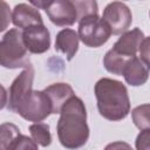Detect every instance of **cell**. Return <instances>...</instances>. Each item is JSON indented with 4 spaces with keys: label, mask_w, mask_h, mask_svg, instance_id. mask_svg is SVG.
<instances>
[{
    "label": "cell",
    "mask_w": 150,
    "mask_h": 150,
    "mask_svg": "<svg viewBox=\"0 0 150 150\" xmlns=\"http://www.w3.org/2000/svg\"><path fill=\"white\" fill-rule=\"evenodd\" d=\"M56 131L61 145L66 149L75 150L87 143L89 138L87 110L80 97L73 96L62 107Z\"/></svg>",
    "instance_id": "6da1fadb"
},
{
    "label": "cell",
    "mask_w": 150,
    "mask_h": 150,
    "mask_svg": "<svg viewBox=\"0 0 150 150\" xmlns=\"http://www.w3.org/2000/svg\"><path fill=\"white\" fill-rule=\"evenodd\" d=\"M97 109L109 121H121L130 112V98L127 87L117 80L102 77L94 87Z\"/></svg>",
    "instance_id": "7a4b0ae2"
},
{
    "label": "cell",
    "mask_w": 150,
    "mask_h": 150,
    "mask_svg": "<svg viewBox=\"0 0 150 150\" xmlns=\"http://www.w3.org/2000/svg\"><path fill=\"white\" fill-rule=\"evenodd\" d=\"M0 64L8 69L26 68L32 64L20 29L12 28L2 36L0 41Z\"/></svg>",
    "instance_id": "3957f363"
},
{
    "label": "cell",
    "mask_w": 150,
    "mask_h": 150,
    "mask_svg": "<svg viewBox=\"0 0 150 150\" xmlns=\"http://www.w3.org/2000/svg\"><path fill=\"white\" fill-rule=\"evenodd\" d=\"M15 112L26 121L40 123L53 114V107L45 90H32L16 107Z\"/></svg>",
    "instance_id": "277c9868"
},
{
    "label": "cell",
    "mask_w": 150,
    "mask_h": 150,
    "mask_svg": "<svg viewBox=\"0 0 150 150\" xmlns=\"http://www.w3.org/2000/svg\"><path fill=\"white\" fill-rule=\"evenodd\" d=\"M79 38L83 45L90 48L103 46L110 38L111 30L98 14L88 15L79 21Z\"/></svg>",
    "instance_id": "5b68a950"
},
{
    "label": "cell",
    "mask_w": 150,
    "mask_h": 150,
    "mask_svg": "<svg viewBox=\"0 0 150 150\" xmlns=\"http://www.w3.org/2000/svg\"><path fill=\"white\" fill-rule=\"evenodd\" d=\"M102 19L109 26L111 34L122 35L128 32L131 22L132 15L129 7L121 1H112L105 6L103 9Z\"/></svg>",
    "instance_id": "8992f818"
},
{
    "label": "cell",
    "mask_w": 150,
    "mask_h": 150,
    "mask_svg": "<svg viewBox=\"0 0 150 150\" xmlns=\"http://www.w3.org/2000/svg\"><path fill=\"white\" fill-rule=\"evenodd\" d=\"M45 12L50 22L60 27L73 26L79 21L76 7L70 0H48Z\"/></svg>",
    "instance_id": "52a82bcc"
},
{
    "label": "cell",
    "mask_w": 150,
    "mask_h": 150,
    "mask_svg": "<svg viewBox=\"0 0 150 150\" xmlns=\"http://www.w3.org/2000/svg\"><path fill=\"white\" fill-rule=\"evenodd\" d=\"M34 81V68L32 64L26 67L12 82L8 91L7 107L9 110L15 111L20 102L33 90Z\"/></svg>",
    "instance_id": "ba28073f"
},
{
    "label": "cell",
    "mask_w": 150,
    "mask_h": 150,
    "mask_svg": "<svg viewBox=\"0 0 150 150\" xmlns=\"http://www.w3.org/2000/svg\"><path fill=\"white\" fill-rule=\"evenodd\" d=\"M22 38L32 54H42L50 47V33L45 25H35L23 29Z\"/></svg>",
    "instance_id": "9c48e42d"
},
{
    "label": "cell",
    "mask_w": 150,
    "mask_h": 150,
    "mask_svg": "<svg viewBox=\"0 0 150 150\" xmlns=\"http://www.w3.org/2000/svg\"><path fill=\"white\" fill-rule=\"evenodd\" d=\"M144 38V33L139 28H134L122 34L121 38H118V40L114 43L111 49L118 55L128 60H131L137 56L139 46Z\"/></svg>",
    "instance_id": "30bf717a"
},
{
    "label": "cell",
    "mask_w": 150,
    "mask_h": 150,
    "mask_svg": "<svg viewBox=\"0 0 150 150\" xmlns=\"http://www.w3.org/2000/svg\"><path fill=\"white\" fill-rule=\"evenodd\" d=\"M12 22L15 27L26 29L35 25H43L41 13L30 4H18L12 12Z\"/></svg>",
    "instance_id": "8fae6325"
},
{
    "label": "cell",
    "mask_w": 150,
    "mask_h": 150,
    "mask_svg": "<svg viewBox=\"0 0 150 150\" xmlns=\"http://www.w3.org/2000/svg\"><path fill=\"white\" fill-rule=\"evenodd\" d=\"M150 74V66L141 57L136 56L131 59L124 67L123 77L125 82L132 87H138L148 81Z\"/></svg>",
    "instance_id": "7c38bea8"
},
{
    "label": "cell",
    "mask_w": 150,
    "mask_h": 150,
    "mask_svg": "<svg viewBox=\"0 0 150 150\" xmlns=\"http://www.w3.org/2000/svg\"><path fill=\"white\" fill-rule=\"evenodd\" d=\"M79 34L71 28L61 29L55 38V50L66 55L67 60L70 61L79 50Z\"/></svg>",
    "instance_id": "4fadbf2b"
},
{
    "label": "cell",
    "mask_w": 150,
    "mask_h": 150,
    "mask_svg": "<svg viewBox=\"0 0 150 150\" xmlns=\"http://www.w3.org/2000/svg\"><path fill=\"white\" fill-rule=\"evenodd\" d=\"M45 93L48 95L52 107H53V114H60L62 107L73 97L75 96L73 88L68 83L59 82L48 86L45 89Z\"/></svg>",
    "instance_id": "5bb4252c"
},
{
    "label": "cell",
    "mask_w": 150,
    "mask_h": 150,
    "mask_svg": "<svg viewBox=\"0 0 150 150\" xmlns=\"http://www.w3.org/2000/svg\"><path fill=\"white\" fill-rule=\"evenodd\" d=\"M29 132L32 138L41 146L46 148L52 143L50 128L47 123H34L29 125Z\"/></svg>",
    "instance_id": "9a60e30c"
},
{
    "label": "cell",
    "mask_w": 150,
    "mask_h": 150,
    "mask_svg": "<svg viewBox=\"0 0 150 150\" xmlns=\"http://www.w3.org/2000/svg\"><path fill=\"white\" fill-rule=\"evenodd\" d=\"M131 118L139 130L150 129V103L137 105L131 111Z\"/></svg>",
    "instance_id": "2e32d148"
},
{
    "label": "cell",
    "mask_w": 150,
    "mask_h": 150,
    "mask_svg": "<svg viewBox=\"0 0 150 150\" xmlns=\"http://www.w3.org/2000/svg\"><path fill=\"white\" fill-rule=\"evenodd\" d=\"M20 134V129L15 124L2 123L0 127V150H7L11 143Z\"/></svg>",
    "instance_id": "e0dca14e"
},
{
    "label": "cell",
    "mask_w": 150,
    "mask_h": 150,
    "mask_svg": "<svg viewBox=\"0 0 150 150\" xmlns=\"http://www.w3.org/2000/svg\"><path fill=\"white\" fill-rule=\"evenodd\" d=\"M74 5L77 11V19L79 21L88 15H94L98 13V7L96 1L84 0V1H74Z\"/></svg>",
    "instance_id": "ac0fdd59"
},
{
    "label": "cell",
    "mask_w": 150,
    "mask_h": 150,
    "mask_svg": "<svg viewBox=\"0 0 150 150\" xmlns=\"http://www.w3.org/2000/svg\"><path fill=\"white\" fill-rule=\"evenodd\" d=\"M7 150H39L38 143L26 135L20 134L8 146Z\"/></svg>",
    "instance_id": "d6986e66"
},
{
    "label": "cell",
    "mask_w": 150,
    "mask_h": 150,
    "mask_svg": "<svg viewBox=\"0 0 150 150\" xmlns=\"http://www.w3.org/2000/svg\"><path fill=\"white\" fill-rule=\"evenodd\" d=\"M136 150H150V129L141 130L135 141Z\"/></svg>",
    "instance_id": "ffe728a7"
},
{
    "label": "cell",
    "mask_w": 150,
    "mask_h": 150,
    "mask_svg": "<svg viewBox=\"0 0 150 150\" xmlns=\"http://www.w3.org/2000/svg\"><path fill=\"white\" fill-rule=\"evenodd\" d=\"M138 53H139V57L150 66V36L144 38V40L139 46Z\"/></svg>",
    "instance_id": "44dd1931"
},
{
    "label": "cell",
    "mask_w": 150,
    "mask_h": 150,
    "mask_svg": "<svg viewBox=\"0 0 150 150\" xmlns=\"http://www.w3.org/2000/svg\"><path fill=\"white\" fill-rule=\"evenodd\" d=\"M1 5H2V11H1V18H2V25H1V28L0 30H5L12 19V14L8 9V6L5 1H1Z\"/></svg>",
    "instance_id": "7402d4cb"
},
{
    "label": "cell",
    "mask_w": 150,
    "mask_h": 150,
    "mask_svg": "<svg viewBox=\"0 0 150 150\" xmlns=\"http://www.w3.org/2000/svg\"><path fill=\"white\" fill-rule=\"evenodd\" d=\"M104 150H134V149L127 142L116 141V142H111V143L107 144Z\"/></svg>",
    "instance_id": "603a6c76"
},
{
    "label": "cell",
    "mask_w": 150,
    "mask_h": 150,
    "mask_svg": "<svg viewBox=\"0 0 150 150\" xmlns=\"http://www.w3.org/2000/svg\"><path fill=\"white\" fill-rule=\"evenodd\" d=\"M149 16H150V12H149Z\"/></svg>",
    "instance_id": "cb8c5ba5"
}]
</instances>
